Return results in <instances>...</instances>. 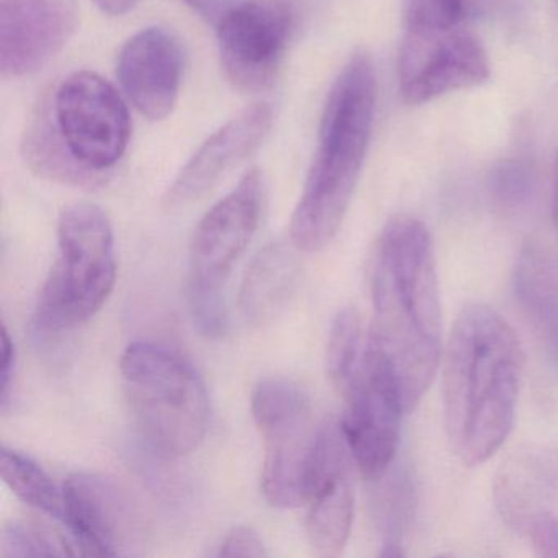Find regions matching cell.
Returning <instances> with one entry per match:
<instances>
[{"label": "cell", "mask_w": 558, "mask_h": 558, "mask_svg": "<svg viewBox=\"0 0 558 558\" xmlns=\"http://www.w3.org/2000/svg\"><path fill=\"white\" fill-rule=\"evenodd\" d=\"M371 338L393 371L408 413L436 377L440 296L429 231L413 217L388 221L372 263Z\"/></svg>", "instance_id": "cell-1"}, {"label": "cell", "mask_w": 558, "mask_h": 558, "mask_svg": "<svg viewBox=\"0 0 558 558\" xmlns=\"http://www.w3.org/2000/svg\"><path fill=\"white\" fill-rule=\"evenodd\" d=\"M522 364L518 336L496 310H460L444 352L442 401L447 439L465 465L486 462L508 439Z\"/></svg>", "instance_id": "cell-2"}, {"label": "cell", "mask_w": 558, "mask_h": 558, "mask_svg": "<svg viewBox=\"0 0 558 558\" xmlns=\"http://www.w3.org/2000/svg\"><path fill=\"white\" fill-rule=\"evenodd\" d=\"M375 106L374 64L355 53L329 90L318 149L290 221V243L300 253L325 250L341 228L371 145Z\"/></svg>", "instance_id": "cell-3"}, {"label": "cell", "mask_w": 558, "mask_h": 558, "mask_svg": "<svg viewBox=\"0 0 558 558\" xmlns=\"http://www.w3.org/2000/svg\"><path fill=\"white\" fill-rule=\"evenodd\" d=\"M123 393L148 446L179 459L198 449L210 421V401L198 372L156 342H133L120 361Z\"/></svg>", "instance_id": "cell-4"}, {"label": "cell", "mask_w": 558, "mask_h": 558, "mask_svg": "<svg viewBox=\"0 0 558 558\" xmlns=\"http://www.w3.org/2000/svg\"><path fill=\"white\" fill-rule=\"evenodd\" d=\"M117 277L116 238L102 208L77 202L58 221V259L41 289L35 326L66 331L100 312Z\"/></svg>", "instance_id": "cell-5"}, {"label": "cell", "mask_w": 558, "mask_h": 558, "mask_svg": "<svg viewBox=\"0 0 558 558\" xmlns=\"http://www.w3.org/2000/svg\"><path fill=\"white\" fill-rule=\"evenodd\" d=\"M254 423L264 440L263 493L274 508L305 505L323 426L302 388L287 378L260 380L251 397Z\"/></svg>", "instance_id": "cell-6"}, {"label": "cell", "mask_w": 558, "mask_h": 558, "mask_svg": "<svg viewBox=\"0 0 558 558\" xmlns=\"http://www.w3.org/2000/svg\"><path fill=\"white\" fill-rule=\"evenodd\" d=\"M260 204L263 178L253 169L205 214L195 230L189 260V300L205 335L223 331V289L256 233Z\"/></svg>", "instance_id": "cell-7"}, {"label": "cell", "mask_w": 558, "mask_h": 558, "mask_svg": "<svg viewBox=\"0 0 558 558\" xmlns=\"http://www.w3.org/2000/svg\"><path fill=\"white\" fill-rule=\"evenodd\" d=\"M339 395L345 403L341 429L355 466L365 480L377 482L395 463L401 417L408 411L397 377L371 331L364 357Z\"/></svg>", "instance_id": "cell-8"}, {"label": "cell", "mask_w": 558, "mask_h": 558, "mask_svg": "<svg viewBox=\"0 0 558 558\" xmlns=\"http://www.w3.org/2000/svg\"><path fill=\"white\" fill-rule=\"evenodd\" d=\"M53 120L73 158L94 174L106 175L129 148V109L99 74L68 76L54 94Z\"/></svg>", "instance_id": "cell-9"}, {"label": "cell", "mask_w": 558, "mask_h": 558, "mask_svg": "<svg viewBox=\"0 0 558 558\" xmlns=\"http://www.w3.org/2000/svg\"><path fill=\"white\" fill-rule=\"evenodd\" d=\"M488 80V54L465 27L404 31L398 83L407 106H423L446 94L482 86Z\"/></svg>", "instance_id": "cell-10"}, {"label": "cell", "mask_w": 558, "mask_h": 558, "mask_svg": "<svg viewBox=\"0 0 558 558\" xmlns=\"http://www.w3.org/2000/svg\"><path fill=\"white\" fill-rule=\"evenodd\" d=\"M295 28L289 0H241L215 31L221 66L243 93L272 86Z\"/></svg>", "instance_id": "cell-11"}, {"label": "cell", "mask_w": 558, "mask_h": 558, "mask_svg": "<svg viewBox=\"0 0 558 558\" xmlns=\"http://www.w3.org/2000/svg\"><path fill=\"white\" fill-rule=\"evenodd\" d=\"M64 522L80 555L123 557L143 544V522L129 493L113 478L77 472L63 483Z\"/></svg>", "instance_id": "cell-12"}, {"label": "cell", "mask_w": 558, "mask_h": 558, "mask_svg": "<svg viewBox=\"0 0 558 558\" xmlns=\"http://www.w3.org/2000/svg\"><path fill=\"white\" fill-rule=\"evenodd\" d=\"M495 501L502 521L535 555L558 557V456H512L496 476Z\"/></svg>", "instance_id": "cell-13"}, {"label": "cell", "mask_w": 558, "mask_h": 558, "mask_svg": "<svg viewBox=\"0 0 558 558\" xmlns=\"http://www.w3.org/2000/svg\"><path fill=\"white\" fill-rule=\"evenodd\" d=\"M354 465L341 426L325 424L306 498V535L318 557H338L348 544L354 521Z\"/></svg>", "instance_id": "cell-14"}, {"label": "cell", "mask_w": 558, "mask_h": 558, "mask_svg": "<svg viewBox=\"0 0 558 558\" xmlns=\"http://www.w3.org/2000/svg\"><path fill=\"white\" fill-rule=\"evenodd\" d=\"M76 0H0V73L24 77L53 60L77 27Z\"/></svg>", "instance_id": "cell-15"}, {"label": "cell", "mask_w": 558, "mask_h": 558, "mask_svg": "<svg viewBox=\"0 0 558 558\" xmlns=\"http://www.w3.org/2000/svg\"><path fill=\"white\" fill-rule=\"evenodd\" d=\"M184 51L172 32L149 27L133 35L119 54L117 74L135 109L151 122L168 119L178 102Z\"/></svg>", "instance_id": "cell-16"}, {"label": "cell", "mask_w": 558, "mask_h": 558, "mask_svg": "<svg viewBox=\"0 0 558 558\" xmlns=\"http://www.w3.org/2000/svg\"><path fill=\"white\" fill-rule=\"evenodd\" d=\"M272 126V110L266 104L247 107L225 123L194 153L165 195L168 208L187 207L201 201L234 165L260 145Z\"/></svg>", "instance_id": "cell-17"}, {"label": "cell", "mask_w": 558, "mask_h": 558, "mask_svg": "<svg viewBox=\"0 0 558 558\" xmlns=\"http://www.w3.org/2000/svg\"><path fill=\"white\" fill-rule=\"evenodd\" d=\"M300 253L295 246L272 243L247 267L240 292V312L246 323L264 326L276 322L295 296L300 286Z\"/></svg>", "instance_id": "cell-18"}, {"label": "cell", "mask_w": 558, "mask_h": 558, "mask_svg": "<svg viewBox=\"0 0 558 558\" xmlns=\"http://www.w3.org/2000/svg\"><path fill=\"white\" fill-rule=\"evenodd\" d=\"M514 295L547 351L558 361V272L538 244L522 247L512 276Z\"/></svg>", "instance_id": "cell-19"}, {"label": "cell", "mask_w": 558, "mask_h": 558, "mask_svg": "<svg viewBox=\"0 0 558 558\" xmlns=\"http://www.w3.org/2000/svg\"><path fill=\"white\" fill-rule=\"evenodd\" d=\"M22 148L25 161L41 178L76 187H97L106 182V175L87 171L73 158L48 112H40L32 120Z\"/></svg>", "instance_id": "cell-20"}, {"label": "cell", "mask_w": 558, "mask_h": 558, "mask_svg": "<svg viewBox=\"0 0 558 558\" xmlns=\"http://www.w3.org/2000/svg\"><path fill=\"white\" fill-rule=\"evenodd\" d=\"M374 483L377 485L374 499L375 518L384 534L380 557H403L401 535L410 527L416 506V488L410 470L391 465Z\"/></svg>", "instance_id": "cell-21"}, {"label": "cell", "mask_w": 558, "mask_h": 558, "mask_svg": "<svg viewBox=\"0 0 558 558\" xmlns=\"http://www.w3.org/2000/svg\"><path fill=\"white\" fill-rule=\"evenodd\" d=\"M0 472L5 485L32 508L54 521L64 522L63 488L54 485L51 476L25 453L2 447Z\"/></svg>", "instance_id": "cell-22"}, {"label": "cell", "mask_w": 558, "mask_h": 558, "mask_svg": "<svg viewBox=\"0 0 558 558\" xmlns=\"http://www.w3.org/2000/svg\"><path fill=\"white\" fill-rule=\"evenodd\" d=\"M498 0H404V31H453L498 8Z\"/></svg>", "instance_id": "cell-23"}, {"label": "cell", "mask_w": 558, "mask_h": 558, "mask_svg": "<svg viewBox=\"0 0 558 558\" xmlns=\"http://www.w3.org/2000/svg\"><path fill=\"white\" fill-rule=\"evenodd\" d=\"M367 344L368 332H365L357 310H341L332 322L326 351L328 377L338 393L361 364Z\"/></svg>", "instance_id": "cell-24"}, {"label": "cell", "mask_w": 558, "mask_h": 558, "mask_svg": "<svg viewBox=\"0 0 558 558\" xmlns=\"http://www.w3.org/2000/svg\"><path fill=\"white\" fill-rule=\"evenodd\" d=\"M76 545L66 537L34 521H11L0 532V557H74Z\"/></svg>", "instance_id": "cell-25"}, {"label": "cell", "mask_w": 558, "mask_h": 558, "mask_svg": "<svg viewBox=\"0 0 558 558\" xmlns=\"http://www.w3.org/2000/svg\"><path fill=\"white\" fill-rule=\"evenodd\" d=\"M535 182L534 159L527 149L519 148L492 169L488 189L496 205L505 210H518L534 194Z\"/></svg>", "instance_id": "cell-26"}, {"label": "cell", "mask_w": 558, "mask_h": 558, "mask_svg": "<svg viewBox=\"0 0 558 558\" xmlns=\"http://www.w3.org/2000/svg\"><path fill=\"white\" fill-rule=\"evenodd\" d=\"M218 555L220 557H267L269 551L254 529L236 525L221 542Z\"/></svg>", "instance_id": "cell-27"}, {"label": "cell", "mask_w": 558, "mask_h": 558, "mask_svg": "<svg viewBox=\"0 0 558 558\" xmlns=\"http://www.w3.org/2000/svg\"><path fill=\"white\" fill-rule=\"evenodd\" d=\"M182 4L201 15L208 25L217 28L241 0H181Z\"/></svg>", "instance_id": "cell-28"}, {"label": "cell", "mask_w": 558, "mask_h": 558, "mask_svg": "<svg viewBox=\"0 0 558 558\" xmlns=\"http://www.w3.org/2000/svg\"><path fill=\"white\" fill-rule=\"evenodd\" d=\"M2 355H0V387H2V403H8L9 387L15 371V345L8 328L2 329Z\"/></svg>", "instance_id": "cell-29"}, {"label": "cell", "mask_w": 558, "mask_h": 558, "mask_svg": "<svg viewBox=\"0 0 558 558\" xmlns=\"http://www.w3.org/2000/svg\"><path fill=\"white\" fill-rule=\"evenodd\" d=\"M93 2L104 14L112 15V17L126 14L138 4V0H93Z\"/></svg>", "instance_id": "cell-30"}, {"label": "cell", "mask_w": 558, "mask_h": 558, "mask_svg": "<svg viewBox=\"0 0 558 558\" xmlns=\"http://www.w3.org/2000/svg\"><path fill=\"white\" fill-rule=\"evenodd\" d=\"M551 217H554L555 230L558 233V153L555 158L554 189H551Z\"/></svg>", "instance_id": "cell-31"}]
</instances>
